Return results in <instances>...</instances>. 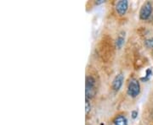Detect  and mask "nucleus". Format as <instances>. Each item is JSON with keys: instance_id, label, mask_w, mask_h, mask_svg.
<instances>
[{"instance_id": "obj_1", "label": "nucleus", "mask_w": 153, "mask_h": 125, "mask_svg": "<svg viewBox=\"0 0 153 125\" xmlns=\"http://www.w3.org/2000/svg\"><path fill=\"white\" fill-rule=\"evenodd\" d=\"M96 51L104 63L111 62L115 55V45L111 37L108 35H104L99 42Z\"/></svg>"}, {"instance_id": "obj_2", "label": "nucleus", "mask_w": 153, "mask_h": 125, "mask_svg": "<svg viewBox=\"0 0 153 125\" xmlns=\"http://www.w3.org/2000/svg\"><path fill=\"white\" fill-rule=\"evenodd\" d=\"M86 99H92L97 93V85L96 80L93 76L88 75L86 77V86H85Z\"/></svg>"}, {"instance_id": "obj_3", "label": "nucleus", "mask_w": 153, "mask_h": 125, "mask_svg": "<svg viewBox=\"0 0 153 125\" xmlns=\"http://www.w3.org/2000/svg\"><path fill=\"white\" fill-rule=\"evenodd\" d=\"M140 92V83L136 79H131L128 85V89H127V93L129 96L133 98H135L139 96Z\"/></svg>"}, {"instance_id": "obj_4", "label": "nucleus", "mask_w": 153, "mask_h": 125, "mask_svg": "<svg viewBox=\"0 0 153 125\" xmlns=\"http://www.w3.org/2000/svg\"><path fill=\"white\" fill-rule=\"evenodd\" d=\"M153 11L152 4L151 2H146L142 6L140 10V19L142 20H147L148 19L151 17Z\"/></svg>"}, {"instance_id": "obj_5", "label": "nucleus", "mask_w": 153, "mask_h": 125, "mask_svg": "<svg viewBox=\"0 0 153 125\" xmlns=\"http://www.w3.org/2000/svg\"><path fill=\"white\" fill-rule=\"evenodd\" d=\"M143 120L146 125H153V106L147 107L144 111Z\"/></svg>"}, {"instance_id": "obj_6", "label": "nucleus", "mask_w": 153, "mask_h": 125, "mask_svg": "<svg viewBox=\"0 0 153 125\" xmlns=\"http://www.w3.org/2000/svg\"><path fill=\"white\" fill-rule=\"evenodd\" d=\"M116 10L120 15H124L128 10V1L121 0L116 4Z\"/></svg>"}, {"instance_id": "obj_7", "label": "nucleus", "mask_w": 153, "mask_h": 125, "mask_svg": "<svg viewBox=\"0 0 153 125\" xmlns=\"http://www.w3.org/2000/svg\"><path fill=\"white\" fill-rule=\"evenodd\" d=\"M123 80H124V77L123 75V74H119L117 75V76L115 77L113 81H112V85H111V87L112 89L117 91L120 90V88L123 86Z\"/></svg>"}, {"instance_id": "obj_8", "label": "nucleus", "mask_w": 153, "mask_h": 125, "mask_svg": "<svg viewBox=\"0 0 153 125\" xmlns=\"http://www.w3.org/2000/svg\"><path fill=\"white\" fill-rule=\"evenodd\" d=\"M145 61H146V58L145 57H142L139 54L136 55L135 58H134V66L135 69H139L146 65V63Z\"/></svg>"}, {"instance_id": "obj_9", "label": "nucleus", "mask_w": 153, "mask_h": 125, "mask_svg": "<svg viewBox=\"0 0 153 125\" xmlns=\"http://www.w3.org/2000/svg\"><path fill=\"white\" fill-rule=\"evenodd\" d=\"M124 40H125V32L123 31L118 35L117 38L116 40V47L118 49L122 48L123 45L124 43Z\"/></svg>"}, {"instance_id": "obj_10", "label": "nucleus", "mask_w": 153, "mask_h": 125, "mask_svg": "<svg viewBox=\"0 0 153 125\" xmlns=\"http://www.w3.org/2000/svg\"><path fill=\"white\" fill-rule=\"evenodd\" d=\"M114 125H128L127 118L123 115H118L114 119Z\"/></svg>"}, {"instance_id": "obj_11", "label": "nucleus", "mask_w": 153, "mask_h": 125, "mask_svg": "<svg viewBox=\"0 0 153 125\" xmlns=\"http://www.w3.org/2000/svg\"><path fill=\"white\" fill-rule=\"evenodd\" d=\"M146 47L148 48H153V37H149L145 40Z\"/></svg>"}, {"instance_id": "obj_12", "label": "nucleus", "mask_w": 153, "mask_h": 125, "mask_svg": "<svg viewBox=\"0 0 153 125\" xmlns=\"http://www.w3.org/2000/svg\"><path fill=\"white\" fill-rule=\"evenodd\" d=\"M85 107H86V110H85L86 114H88V113H89V112H90V110H91V106H90V102H88V99H86Z\"/></svg>"}, {"instance_id": "obj_13", "label": "nucleus", "mask_w": 153, "mask_h": 125, "mask_svg": "<svg viewBox=\"0 0 153 125\" xmlns=\"http://www.w3.org/2000/svg\"><path fill=\"white\" fill-rule=\"evenodd\" d=\"M152 75V70L149 69L146 70V78H144V79H141V80H145V81H146V80H149V78L151 77Z\"/></svg>"}, {"instance_id": "obj_14", "label": "nucleus", "mask_w": 153, "mask_h": 125, "mask_svg": "<svg viewBox=\"0 0 153 125\" xmlns=\"http://www.w3.org/2000/svg\"><path fill=\"white\" fill-rule=\"evenodd\" d=\"M132 115H133V118H135L137 117V115H138V112H136V111H133Z\"/></svg>"}, {"instance_id": "obj_15", "label": "nucleus", "mask_w": 153, "mask_h": 125, "mask_svg": "<svg viewBox=\"0 0 153 125\" xmlns=\"http://www.w3.org/2000/svg\"><path fill=\"white\" fill-rule=\"evenodd\" d=\"M103 3H105V1H103V0H100L99 2H96V4H103Z\"/></svg>"}]
</instances>
